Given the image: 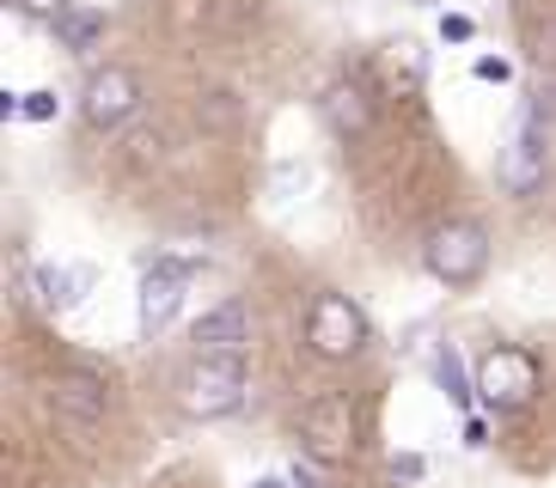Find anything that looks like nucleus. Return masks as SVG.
<instances>
[{
    "mask_svg": "<svg viewBox=\"0 0 556 488\" xmlns=\"http://www.w3.org/2000/svg\"><path fill=\"white\" fill-rule=\"evenodd\" d=\"M245 355H197L178 378V409L190 422H227L245 409Z\"/></svg>",
    "mask_w": 556,
    "mask_h": 488,
    "instance_id": "obj_1",
    "label": "nucleus"
},
{
    "mask_svg": "<svg viewBox=\"0 0 556 488\" xmlns=\"http://www.w3.org/2000/svg\"><path fill=\"white\" fill-rule=\"evenodd\" d=\"M422 262L441 287H477L483 269H490V232H483V220H441L422 244Z\"/></svg>",
    "mask_w": 556,
    "mask_h": 488,
    "instance_id": "obj_2",
    "label": "nucleus"
},
{
    "mask_svg": "<svg viewBox=\"0 0 556 488\" xmlns=\"http://www.w3.org/2000/svg\"><path fill=\"white\" fill-rule=\"evenodd\" d=\"M544 171H551V116L539 104H526L514 116V129H507L502 159H495V183L507 195H532V190H544Z\"/></svg>",
    "mask_w": 556,
    "mask_h": 488,
    "instance_id": "obj_3",
    "label": "nucleus"
},
{
    "mask_svg": "<svg viewBox=\"0 0 556 488\" xmlns=\"http://www.w3.org/2000/svg\"><path fill=\"white\" fill-rule=\"evenodd\" d=\"M477 373V397L495 409V415H507V409H526L532 397H539L544 385V367L532 348H514V342H495L490 355L471 367Z\"/></svg>",
    "mask_w": 556,
    "mask_h": 488,
    "instance_id": "obj_4",
    "label": "nucleus"
},
{
    "mask_svg": "<svg viewBox=\"0 0 556 488\" xmlns=\"http://www.w3.org/2000/svg\"><path fill=\"white\" fill-rule=\"evenodd\" d=\"M306 348L318 360H355L361 348H367V311H361L349 293H312Z\"/></svg>",
    "mask_w": 556,
    "mask_h": 488,
    "instance_id": "obj_5",
    "label": "nucleus"
},
{
    "mask_svg": "<svg viewBox=\"0 0 556 488\" xmlns=\"http://www.w3.org/2000/svg\"><path fill=\"white\" fill-rule=\"evenodd\" d=\"M300 446H306L312 464H349V452H355V403L337 397V390H318L300 409Z\"/></svg>",
    "mask_w": 556,
    "mask_h": 488,
    "instance_id": "obj_6",
    "label": "nucleus"
},
{
    "mask_svg": "<svg viewBox=\"0 0 556 488\" xmlns=\"http://www.w3.org/2000/svg\"><path fill=\"white\" fill-rule=\"evenodd\" d=\"M190 275H197V262L190 257H153L148 269H141V293H135V324H141V336H160L172 318H178L184 293H190Z\"/></svg>",
    "mask_w": 556,
    "mask_h": 488,
    "instance_id": "obj_7",
    "label": "nucleus"
},
{
    "mask_svg": "<svg viewBox=\"0 0 556 488\" xmlns=\"http://www.w3.org/2000/svg\"><path fill=\"white\" fill-rule=\"evenodd\" d=\"M141 111V80H135L129 67H92L86 74V92H80V116H86V129H99V134H116L129 116Z\"/></svg>",
    "mask_w": 556,
    "mask_h": 488,
    "instance_id": "obj_8",
    "label": "nucleus"
},
{
    "mask_svg": "<svg viewBox=\"0 0 556 488\" xmlns=\"http://www.w3.org/2000/svg\"><path fill=\"white\" fill-rule=\"evenodd\" d=\"M50 409L74 427H99L104 409H111V385H104L92 367H62L50 378Z\"/></svg>",
    "mask_w": 556,
    "mask_h": 488,
    "instance_id": "obj_9",
    "label": "nucleus"
},
{
    "mask_svg": "<svg viewBox=\"0 0 556 488\" xmlns=\"http://www.w3.org/2000/svg\"><path fill=\"white\" fill-rule=\"evenodd\" d=\"M190 342H197V355H245L251 306L245 299H220L214 311H202L197 324H190Z\"/></svg>",
    "mask_w": 556,
    "mask_h": 488,
    "instance_id": "obj_10",
    "label": "nucleus"
},
{
    "mask_svg": "<svg viewBox=\"0 0 556 488\" xmlns=\"http://www.w3.org/2000/svg\"><path fill=\"white\" fill-rule=\"evenodd\" d=\"M92 281H99V269L92 262H43V269H31V299L43 311H74L92 293Z\"/></svg>",
    "mask_w": 556,
    "mask_h": 488,
    "instance_id": "obj_11",
    "label": "nucleus"
},
{
    "mask_svg": "<svg viewBox=\"0 0 556 488\" xmlns=\"http://www.w3.org/2000/svg\"><path fill=\"white\" fill-rule=\"evenodd\" d=\"M104 31H111V13H104V7H86V0H74V7L55 18V43H62L67 55H92V49L104 43Z\"/></svg>",
    "mask_w": 556,
    "mask_h": 488,
    "instance_id": "obj_12",
    "label": "nucleus"
},
{
    "mask_svg": "<svg viewBox=\"0 0 556 488\" xmlns=\"http://www.w3.org/2000/svg\"><path fill=\"white\" fill-rule=\"evenodd\" d=\"M318 104H325V123L337 134H349V141H361V134L374 129V104H367V98H361V86H349V80H337L325 98H318Z\"/></svg>",
    "mask_w": 556,
    "mask_h": 488,
    "instance_id": "obj_13",
    "label": "nucleus"
},
{
    "mask_svg": "<svg viewBox=\"0 0 556 488\" xmlns=\"http://www.w3.org/2000/svg\"><path fill=\"white\" fill-rule=\"evenodd\" d=\"M520 49H526V62L539 67V74H556V13H526Z\"/></svg>",
    "mask_w": 556,
    "mask_h": 488,
    "instance_id": "obj_14",
    "label": "nucleus"
},
{
    "mask_svg": "<svg viewBox=\"0 0 556 488\" xmlns=\"http://www.w3.org/2000/svg\"><path fill=\"white\" fill-rule=\"evenodd\" d=\"M434 385H441L453 403H471V397H477V373H465V360H458L453 342H441V348H434Z\"/></svg>",
    "mask_w": 556,
    "mask_h": 488,
    "instance_id": "obj_15",
    "label": "nucleus"
},
{
    "mask_svg": "<svg viewBox=\"0 0 556 488\" xmlns=\"http://www.w3.org/2000/svg\"><path fill=\"white\" fill-rule=\"evenodd\" d=\"M197 123H208V129H227V123H239V104H232V92H202Z\"/></svg>",
    "mask_w": 556,
    "mask_h": 488,
    "instance_id": "obj_16",
    "label": "nucleus"
},
{
    "mask_svg": "<svg viewBox=\"0 0 556 488\" xmlns=\"http://www.w3.org/2000/svg\"><path fill=\"white\" fill-rule=\"evenodd\" d=\"M55 111H62L55 86H37V92H25V123H55Z\"/></svg>",
    "mask_w": 556,
    "mask_h": 488,
    "instance_id": "obj_17",
    "label": "nucleus"
},
{
    "mask_svg": "<svg viewBox=\"0 0 556 488\" xmlns=\"http://www.w3.org/2000/svg\"><path fill=\"white\" fill-rule=\"evenodd\" d=\"M471 74H477V80H490V86H507V80H514V62H507V55H477Z\"/></svg>",
    "mask_w": 556,
    "mask_h": 488,
    "instance_id": "obj_18",
    "label": "nucleus"
},
{
    "mask_svg": "<svg viewBox=\"0 0 556 488\" xmlns=\"http://www.w3.org/2000/svg\"><path fill=\"white\" fill-rule=\"evenodd\" d=\"M477 37V25L465 13H441V43H471Z\"/></svg>",
    "mask_w": 556,
    "mask_h": 488,
    "instance_id": "obj_19",
    "label": "nucleus"
},
{
    "mask_svg": "<svg viewBox=\"0 0 556 488\" xmlns=\"http://www.w3.org/2000/svg\"><path fill=\"white\" fill-rule=\"evenodd\" d=\"M13 7H18L25 18H50V25H55V18H62L67 7H74V0H13Z\"/></svg>",
    "mask_w": 556,
    "mask_h": 488,
    "instance_id": "obj_20",
    "label": "nucleus"
},
{
    "mask_svg": "<svg viewBox=\"0 0 556 488\" xmlns=\"http://www.w3.org/2000/svg\"><path fill=\"white\" fill-rule=\"evenodd\" d=\"M422 471H428V464L416 452H397L392 458V483H422Z\"/></svg>",
    "mask_w": 556,
    "mask_h": 488,
    "instance_id": "obj_21",
    "label": "nucleus"
},
{
    "mask_svg": "<svg viewBox=\"0 0 556 488\" xmlns=\"http://www.w3.org/2000/svg\"><path fill=\"white\" fill-rule=\"evenodd\" d=\"M288 483H294V488H318V476H312V458H306V464H294V471H288Z\"/></svg>",
    "mask_w": 556,
    "mask_h": 488,
    "instance_id": "obj_22",
    "label": "nucleus"
},
{
    "mask_svg": "<svg viewBox=\"0 0 556 488\" xmlns=\"http://www.w3.org/2000/svg\"><path fill=\"white\" fill-rule=\"evenodd\" d=\"M251 488H294V483H288V476H257Z\"/></svg>",
    "mask_w": 556,
    "mask_h": 488,
    "instance_id": "obj_23",
    "label": "nucleus"
}]
</instances>
